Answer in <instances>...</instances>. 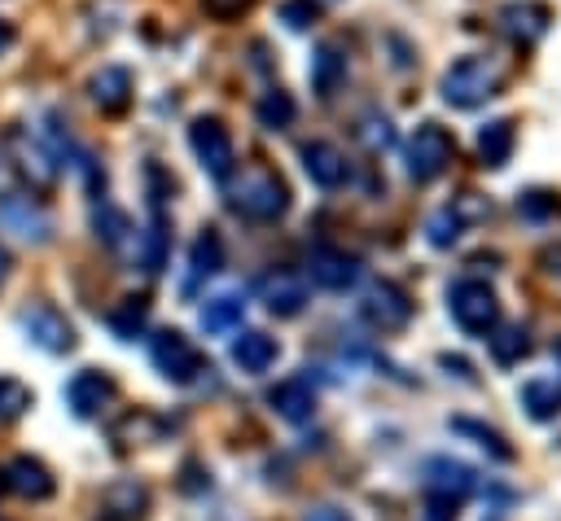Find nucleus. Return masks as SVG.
Segmentation results:
<instances>
[{
  "instance_id": "obj_1",
  "label": "nucleus",
  "mask_w": 561,
  "mask_h": 521,
  "mask_svg": "<svg viewBox=\"0 0 561 521\" xmlns=\"http://www.w3.org/2000/svg\"><path fill=\"white\" fill-rule=\"evenodd\" d=\"M228 206H232L237 215H245V219L267 223V219H280V215H285L289 188H285V180H280L272 166H245V171L228 184Z\"/></svg>"
},
{
  "instance_id": "obj_2",
  "label": "nucleus",
  "mask_w": 561,
  "mask_h": 521,
  "mask_svg": "<svg viewBox=\"0 0 561 521\" xmlns=\"http://www.w3.org/2000/svg\"><path fill=\"white\" fill-rule=\"evenodd\" d=\"M504 83V66L486 53H473V57H460L447 74H443V101L456 105V109H473L482 101H491Z\"/></svg>"
},
{
  "instance_id": "obj_3",
  "label": "nucleus",
  "mask_w": 561,
  "mask_h": 521,
  "mask_svg": "<svg viewBox=\"0 0 561 521\" xmlns=\"http://www.w3.org/2000/svg\"><path fill=\"white\" fill-rule=\"evenodd\" d=\"M447 311H451V320H456L465 333H473V337L491 333L495 320H500V302H495V289H491L486 280H456V285L447 289Z\"/></svg>"
},
{
  "instance_id": "obj_4",
  "label": "nucleus",
  "mask_w": 561,
  "mask_h": 521,
  "mask_svg": "<svg viewBox=\"0 0 561 521\" xmlns=\"http://www.w3.org/2000/svg\"><path fill=\"white\" fill-rule=\"evenodd\" d=\"M451 158H456V140H451L438 123H421V127L412 131V140H408V175H412L416 184L438 180V175L451 166Z\"/></svg>"
},
{
  "instance_id": "obj_5",
  "label": "nucleus",
  "mask_w": 561,
  "mask_h": 521,
  "mask_svg": "<svg viewBox=\"0 0 561 521\" xmlns=\"http://www.w3.org/2000/svg\"><path fill=\"white\" fill-rule=\"evenodd\" d=\"M473 486H478V477H473L469 464L447 460V455L430 460V464H425V490H430V503H434V517H430V521H443L451 508H460Z\"/></svg>"
},
{
  "instance_id": "obj_6",
  "label": "nucleus",
  "mask_w": 561,
  "mask_h": 521,
  "mask_svg": "<svg viewBox=\"0 0 561 521\" xmlns=\"http://www.w3.org/2000/svg\"><path fill=\"white\" fill-rule=\"evenodd\" d=\"M149 355H153V368H158L167 381H175V385H188V381H197V372H210L206 359H202V350H197L180 328H162V333L153 337Z\"/></svg>"
},
{
  "instance_id": "obj_7",
  "label": "nucleus",
  "mask_w": 561,
  "mask_h": 521,
  "mask_svg": "<svg viewBox=\"0 0 561 521\" xmlns=\"http://www.w3.org/2000/svg\"><path fill=\"white\" fill-rule=\"evenodd\" d=\"M9 144H13V162H18V171H22V180L31 184V188H53V180H57V166H61V158L53 153V144L39 136V127H18L13 136H9Z\"/></svg>"
},
{
  "instance_id": "obj_8",
  "label": "nucleus",
  "mask_w": 561,
  "mask_h": 521,
  "mask_svg": "<svg viewBox=\"0 0 561 521\" xmlns=\"http://www.w3.org/2000/svg\"><path fill=\"white\" fill-rule=\"evenodd\" d=\"M188 144H193V153H197V162H202V171L210 180H228L232 175L237 153H232V136H228V127L219 118H193Z\"/></svg>"
},
{
  "instance_id": "obj_9",
  "label": "nucleus",
  "mask_w": 561,
  "mask_h": 521,
  "mask_svg": "<svg viewBox=\"0 0 561 521\" xmlns=\"http://www.w3.org/2000/svg\"><path fill=\"white\" fill-rule=\"evenodd\" d=\"M0 228L31 241V245H44L53 236V219L48 210L31 197V193H18V188H4L0 193Z\"/></svg>"
},
{
  "instance_id": "obj_10",
  "label": "nucleus",
  "mask_w": 561,
  "mask_h": 521,
  "mask_svg": "<svg viewBox=\"0 0 561 521\" xmlns=\"http://www.w3.org/2000/svg\"><path fill=\"white\" fill-rule=\"evenodd\" d=\"M359 315H364L373 328L394 333V328H403V324L412 320V302H408V293H403V289H394L390 280H377V285L364 293Z\"/></svg>"
},
{
  "instance_id": "obj_11",
  "label": "nucleus",
  "mask_w": 561,
  "mask_h": 521,
  "mask_svg": "<svg viewBox=\"0 0 561 521\" xmlns=\"http://www.w3.org/2000/svg\"><path fill=\"white\" fill-rule=\"evenodd\" d=\"M259 298L267 302L272 315L289 320V315H298L307 306V276L302 271H289V267H276V271H267L259 280Z\"/></svg>"
},
{
  "instance_id": "obj_12",
  "label": "nucleus",
  "mask_w": 561,
  "mask_h": 521,
  "mask_svg": "<svg viewBox=\"0 0 561 521\" xmlns=\"http://www.w3.org/2000/svg\"><path fill=\"white\" fill-rule=\"evenodd\" d=\"M22 328H26V337H31L39 350H48V355H66V350L75 346L70 320H66L61 311H53V306H31V311H22Z\"/></svg>"
},
{
  "instance_id": "obj_13",
  "label": "nucleus",
  "mask_w": 561,
  "mask_h": 521,
  "mask_svg": "<svg viewBox=\"0 0 561 521\" xmlns=\"http://www.w3.org/2000/svg\"><path fill=\"white\" fill-rule=\"evenodd\" d=\"M110 398H114V381H110V372H96V368L75 372L70 385H66V407H70L75 416H83V420L96 416Z\"/></svg>"
},
{
  "instance_id": "obj_14",
  "label": "nucleus",
  "mask_w": 561,
  "mask_h": 521,
  "mask_svg": "<svg viewBox=\"0 0 561 521\" xmlns=\"http://www.w3.org/2000/svg\"><path fill=\"white\" fill-rule=\"evenodd\" d=\"M302 166H307L311 184H320V188H342L346 175H351L342 149L329 144V140H311V144H302Z\"/></svg>"
},
{
  "instance_id": "obj_15",
  "label": "nucleus",
  "mask_w": 561,
  "mask_h": 521,
  "mask_svg": "<svg viewBox=\"0 0 561 521\" xmlns=\"http://www.w3.org/2000/svg\"><path fill=\"white\" fill-rule=\"evenodd\" d=\"M346 83V48L337 39H324L316 53H311V88L316 96H333L337 88Z\"/></svg>"
},
{
  "instance_id": "obj_16",
  "label": "nucleus",
  "mask_w": 561,
  "mask_h": 521,
  "mask_svg": "<svg viewBox=\"0 0 561 521\" xmlns=\"http://www.w3.org/2000/svg\"><path fill=\"white\" fill-rule=\"evenodd\" d=\"M307 267H311V280L320 289H333V293H342V289H351L359 280V263L351 254H342V250H316Z\"/></svg>"
},
{
  "instance_id": "obj_17",
  "label": "nucleus",
  "mask_w": 561,
  "mask_h": 521,
  "mask_svg": "<svg viewBox=\"0 0 561 521\" xmlns=\"http://www.w3.org/2000/svg\"><path fill=\"white\" fill-rule=\"evenodd\" d=\"M500 22H504V35L508 39H517L522 48H530L543 31H548V22H552V13L543 9V4H504V13H500Z\"/></svg>"
},
{
  "instance_id": "obj_18",
  "label": "nucleus",
  "mask_w": 561,
  "mask_h": 521,
  "mask_svg": "<svg viewBox=\"0 0 561 521\" xmlns=\"http://www.w3.org/2000/svg\"><path fill=\"white\" fill-rule=\"evenodd\" d=\"M267 403L276 407V416L302 425V420H311V412H316V390H311L307 377H289V381H280V385L267 394Z\"/></svg>"
},
{
  "instance_id": "obj_19",
  "label": "nucleus",
  "mask_w": 561,
  "mask_h": 521,
  "mask_svg": "<svg viewBox=\"0 0 561 521\" xmlns=\"http://www.w3.org/2000/svg\"><path fill=\"white\" fill-rule=\"evenodd\" d=\"M88 92H92V101H96L105 114H123L127 101H131V74H127L123 66H105V70L92 74Z\"/></svg>"
},
{
  "instance_id": "obj_20",
  "label": "nucleus",
  "mask_w": 561,
  "mask_h": 521,
  "mask_svg": "<svg viewBox=\"0 0 561 521\" xmlns=\"http://www.w3.org/2000/svg\"><path fill=\"white\" fill-rule=\"evenodd\" d=\"M276 355H280L276 337H267V333H259V328H250V333H241V337L232 341V363H237L241 372H267V368L276 363Z\"/></svg>"
},
{
  "instance_id": "obj_21",
  "label": "nucleus",
  "mask_w": 561,
  "mask_h": 521,
  "mask_svg": "<svg viewBox=\"0 0 561 521\" xmlns=\"http://www.w3.org/2000/svg\"><path fill=\"white\" fill-rule=\"evenodd\" d=\"M224 267V241H219V232L215 228H206L197 241H193V250H188V280H184V289H197L206 276H215Z\"/></svg>"
},
{
  "instance_id": "obj_22",
  "label": "nucleus",
  "mask_w": 561,
  "mask_h": 521,
  "mask_svg": "<svg viewBox=\"0 0 561 521\" xmlns=\"http://www.w3.org/2000/svg\"><path fill=\"white\" fill-rule=\"evenodd\" d=\"M9 490H18L22 499H48V495H53V473H48L39 460L18 455V460L9 464Z\"/></svg>"
},
{
  "instance_id": "obj_23",
  "label": "nucleus",
  "mask_w": 561,
  "mask_h": 521,
  "mask_svg": "<svg viewBox=\"0 0 561 521\" xmlns=\"http://www.w3.org/2000/svg\"><path fill=\"white\" fill-rule=\"evenodd\" d=\"M469 215H473V219H482V215H486V206H482V201H469V197H460L456 206H443V210L430 219V241H434V245H451V241L460 236V228H465V219H469Z\"/></svg>"
},
{
  "instance_id": "obj_24",
  "label": "nucleus",
  "mask_w": 561,
  "mask_h": 521,
  "mask_svg": "<svg viewBox=\"0 0 561 521\" xmlns=\"http://www.w3.org/2000/svg\"><path fill=\"white\" fill-rule=\"evenodd\" d=\"M513 140H517L513 118H491L478 131V158H482V166H504L508 153H513Z\"/></svg>"
},
{
  "instance_id": "obj_25",
  "label": "nucleus",
  "mask_w": 561,
  "mask_h": 521,
  "mask_svg": "<svg viewBox=\"0 0 561 521\" xmlns=\"http://www.w3.org/2000/svg\"><path fill=\"white\" fill-rule=\"evenodd\" d=\"M522 407L535 416V420H552L561 412V381L557 377H535L522 385Z\"/></svg>"
},
{
  "instance_id": "obj_26",
  "label": "nucleus",
  "mask_w": 561,
  "mask_h": 521,
  "mask_svg": "<svg viewBox=\"0 0 561 521\" xmlns=\"http://www.w3.org/2000/svg\"><path fill=\"white\" fill-rule=\"evenodd\" d=\"M241 315H245V302L237 293H219V298H206L202 328L206 333H232V328H241Z\"/></svg>"
},
{
  "instance_id": "obj_27",
  "label": "nucleus",
  "mask_w": 561,
  "mask_h": 521,
  "mask_svg": "<svg viewBox=\"0 0 561 521\" xmlns=\"http://www.w3.org/2000/svg\"><path fill=\"white\" fill-rule=\"evenodd\" d=\"M530 355V333L522 328V324H508V328H500L495 337H491V359L500 363V368H513V363H522Z\"/></svg>"
},
{
  "instance_id": "obj_28",
  "label": "nucleus",
  "mask_w": 561,
  "mask_h": 521,
  "mask_svg": "<svg viewBox=\"0 0 561 521\" xmlns=\"http://www.w3.org/2000/svg\"><path fill=\"white\" fill-rule=\"evenodd\" d=\"M254 114H259V123L267 127V131H280V127H289L294 123V96L289 92H280V88H272V92H263L259 96V105H254Z\"/></svg>"
},
{
  "instance_id": "obj_29",
  "label": "nucleus",
  "mask_w": 561,
  "mask_h": 521,
  "mask_svg": "<svg viewBox=\"0 0 561 521\" xmlns=\"http://www.w3.org/2000/svg\"><path fill=\"white\" fill-rule=\"evenodd\" d=\"M149 503V495H145V486L140 482H118V486H110L105 490V512L110 517H123V521H131V517H140V508Z\"/></svg>"
},
{
  "instance_id": "obj_30",
  "label": "nucleus",
  "mask_w": 561,
  "mask_h": 521,
  "mask_svg": "<svg viewBox=\"0 0 561 521\" xmlns=\"http://www.w3.org/2000/svg\"><path fill=\"white\" fill-rule=\"evenodd\" d=\"M26 407H31V390L22 381H13V377H0V425L18 420Z\"/></svg>"
},
{
  "instance_id": "obj_31",
  "label": "nucleus",
  "mask_w": 561,
  "mask_h": 521,
  "mask_svg": "<svg viewBox=\"0 0 561 521\" xmlns=\"http://www.w3.org/2000/svg\"><path fill=\"white\" fill-rule=\"evenodd\" d=\"M140 258H145V271H162V263H167V223H162V215H153Z\"/></svg>"
},
{
  "instance_id": "obj_32",
  "label": "nucleus",
  "mask_w": 561,
  "mask_h": 521,
  "mask_svg": "<svg viewBox=\"0 0 561 521\" xmlns=\"http://www.w3.org/2000/svg\"><path fill=\"white\" fill-rule=\"evenodd\" d=\"M110 328H114L118 337H136V333L145 328V302H140V298H123V306L110 311Z\"/></svg>"
},
{
  "instance_id": "obj_33",
  "label": "nucleus",
  "mask_w": 561,
  "mask_h": 521,
  "mask_svg": "<svg viewBox=\"0 0 561 521\" xmlns=\"http://www.w3.org/2000/svg\"><path fill=\"white\" fill-rule=\"evenodd\" d=\"M92 223H96V236H105V245H118L123 232H127V215L114 210L110 201H101V206L92 210Z\"/></svg>"
},
{
  "instance_id": "obj_34",
  "label": "nucleus",
  "mask_w": 561,
  "mask_h": 521,
  "mask_svg": "<svg viewBox=\"0 0 561 521\" xmlns=\"http://www.w3.org/2000/svg\"><path fill=\"white\" fill-rule=\"evenodd\" d=\"M316 9H320L316 0H285V4H280V18H285L289 31H307V26L316 22Z\"/></svg>"
},
{
  "instance_id": "obj_35",
  "label": "nucleus",
  "mask_w": 561,
  "mask_h": 521,
  "mask_svg": "<svg viewBox=\"0 0 561 521\" xmlns=\"http://www.w3.org/2000/svg\"><path fill=\"white\" fill-rule=\"evenodd\" d=\"M359 136H364L368 149H390V144H394V131H390L386 118H364V123H359Z\"/></svg>"
},
{
  "instance_id": "obj_36",
  "label": "nucleus",
  "mask_w": 561,
  "mask_h": 521,
  "mask_svg": "<svg viewBox=\"0 0 561 521\" xmlns=\"http://www.w3.org/2000/svg\"><path fill=\"white\" fill-rule=\"evenodd\" d=\"M250 4H254V0H202V9H206L210 18H219V22H232V18H241Z\"/></svg>"
},
{
  "instance_id": "obj_37",
  "label": "nucleus",
  "mask_w": 561,
  "mask_h": 521,
  "mask_svg": "<svg viewBox=\"0 0 561 521\" xmlns=\"http://www.w3.org/2000/svg\"><path fill=\"white\" fill-rule=\"evenodd\" d=\"M302 521H351L342 508H333V503H320V508H311Z\"/></svg>"
},
{
  "instance_id": "obj_38",
  "label": "nucleus",
  "mask_w": 561,
  "mask_h": 521,
  "mask_svg": "<svg viewBox=\"0 0 561 521\" xmlns=\"http://www.w3.org/2000/svg\"><path fill=\"white\" fill-rule=\"evenodd\" d=\"M9 44H13V26H9V22H4V18H0V53H4V48H9Z\"/></svg>"
},
{
  "instance_id": "obj_39",
  "label": "nucleus",
  "mask_w": 561,
  "mask_h": 521,
  "mask_svg": "<svg viewBox=\"0 0 561 521\" xmlns=\"http://www.w3.org/2000/svg\"><path fill=\"white\" fill-rule=\"evenodd\" d=\"M4 280H9V250L0 245V285H4Z\"/></svg>"
},
{
  "instance_id": "obj_40",
  "label": "nucleus",
  "mask_w": 561,
  "mask_h": 521,
  "mask_svg": "<svg viewBox=\"0 0 561 521\" xmlns=\"http://www.w3.org/2000/svg\"><path fill=\"white\" fill-rule=\"evenodd\" d=\"M557 359H561V341H557Z\"/></svg>"
}]
</instances>
